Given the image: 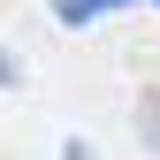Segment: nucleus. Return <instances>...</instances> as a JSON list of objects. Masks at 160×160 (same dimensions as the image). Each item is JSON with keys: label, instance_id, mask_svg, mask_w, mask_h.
Instances as JSON below:
<instances>
[{"label": "nucleus", "instance_id": "obj_1", "mask_svg": "<svg viewBox=\"0 0 160 160\" xmlns=\"http://www.w3.org/2000/svg\"><path fill=\"white\" fill-rule=\"evenodd\" d=\"M122 8V0H53V15H61V23L76 31V23H92V15H114Z\"/></svg>", "mask_w": 160, "mask_h": 160}, {"label": "nucleus", "instance_id": "obj_2", "mask_svg": "<svg viewBox=\"0 0 160 160\" xmlns=\"http://www.w3.org/2000/svg\"><path fill=\"white\" fill-rule=\"evenodd\" d=\"M152 8H160V0H152Z\"/></svg>", "mask_w": 160, "mask_h": 160}]
</instances>
